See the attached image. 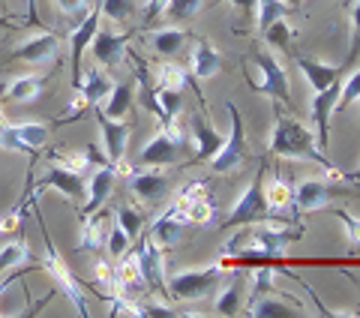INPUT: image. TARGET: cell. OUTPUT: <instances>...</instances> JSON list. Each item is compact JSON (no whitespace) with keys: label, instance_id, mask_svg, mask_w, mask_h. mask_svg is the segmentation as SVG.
<instances>
[{"label":"cell","instance_id":"28","mask_svg":"<svg viewBox=\"0 0 360 318\" xmlns=\"http://www.w3.org/2000/svg\"><path fill=\"white\" fill-rule=\"evenodd\" d=\"M213 312L217 315H238V312H243V282H240L238 274H231V282L217 294V300H213Z\"/></svg>","mask_w":360,"mask_h":318},{"label":"cell","instance_id":"14","mask_svg":"<svg viewBox=\"0 0 360 318\" xmlns=\"http://www.w3.org/2000/svg\"><path fill=\"white\" fill-rule=\"evenodd\" d=\"M115 225V213L111 210H94L90 217H82V237H78V249H87V253H103L108 231Z\"/></svg>","mask_w":360,"mask_h":318},{"label":"cell","instance_id":"21","mask_svg":"<svg viewBox=\"0 0 360 318\" xmlns=\"http://www.w3.org/2000/svg\"><path fill=\"white\" fill-rule=\"evenodd\" d=\"M222 70V58L219 51L213 49L207 39H198L195 49H193V58H189V75L195 78V82H207Z\"/></svg>","mask_w":360,"mask_h":318},{"label":"cell","instance_id":"35","mask_svg":"<svg viewBox=\"0 0 360 318\" xmlns=\"http://www.w3.org/2000/svg\"><path fill=\"white\" fill-rule=\"evenodd\" d=\"M205 6V0H168L162 18H172V21H184V18H195Z\"/></svg>","mask_w":360,"mask_h":318},{"label":"cell","instance_id":"25","mask_svg":"<svg viewBox=\"0 0 360 318\" xmlns=\"http://www.w3.org/2000/svg\"><path fill=\"white\" fill-rule=\"evenodd\" d=\"M189 39L186 30L180 27H162V30H153L148 37V45L153 54H162V58H174V54L184 51V45Z\"/></svg>","mask_w":360,"mask_h":318},{"label":"cell","instance_id":"24","mask_svg":"<svg viewBox=\"0 0 360 318\" xmlns=\"http://www.w3.org/2000/svg\"><path fill=\"white\" fill-rule=\"evenodd\" d=\"M132 102H135V87L129 82H117L115 87H111V94L99 102V111L108 117H115V120H123L132 111Z\"/></svg>","mask_w":360,"mask_h":318},{"label":"cell","instance_id":"3","mask_svg":"<svg viewBox=\"0 0 360 318\" xmlns=\"http://www.w3.org/2000/svg\"><path fill=\"white\" fill-rule=\"evenodd\" d=\"M229 117H231V129L225 135V141L217 153L210 156V168L217 174H225V172H234L240 168L246 159H250V141H246V127H243V117H240V108L229 102Z\"/></svg>","mask_w":360,"mask_h":318},{"label":"cell","instance_id":"38","mask_svg":"<svg viewBox=\"0 0 360 318\" xmlns=\"http://www.w3.org/2000/svg\"><path fill=\"white\" fill-rule=\"evenodd\" d=\"M345 106H360V66L342 82V94H340V102H336V111Z\"/></svg>","mask_w":360,"mask_h":318},{"label":"cell","instance_id":"19","mask_svg":"<svg viewBox=\"0 0 360 318\" xmlns=\"http://www.w3.org/2000/svg\"><path fill=\"white\" fill-rule=\"evenodd\" d=\"M186 225H193V222H189L186 210H184V208H180V204L174 201L172 208H165L162 217H156V220H153L150 237H153V241L160 243V246H168V243H174V241H177L180 231H184Z\"/></svg>","mask_w":360,"mask_h":318},{"label":"cell","instance_id":"6","mask_svg":"<svg viewBox=\"0 0 360 318\" xmlns=\"http://www.w3.org/2000/svg\"><path fill=\"white\" fill-rule=\"evenodd\" d=\"M270 220V208L264 201V165H258V174L252 180V186H246V192L238 198L234 210L225 217L222 229H240V225H255V222H264Z\"/></svg>","mask_w":360,"mask_h":318},{"label":"cell","instance_id":"20","mask_svg":"<svg viewBox=\"0 0 360 318\" xmlns=\"http://www.w3.org/2000/svg\"><path fill=\"white\" fill-rule=\"evenodd\" d=\"M90 51H94L99 66H115L123 58V51H127V37L115 30H96L94 42H90Z\"/></svg>","mask_w":360,"mask_h":318},{"label":"cell","instance_id":"15","mask_svg":"<svg viewBox=\"0 0 360 318\" xmlns=\"http://www.w3.org/2000/svg\"><path fill=\"white\" fill-rule=\"evenodd\" d=\"M129 189H132V196L139 198V201L153 204L156 198H162V196H165L168 180H165V174L160 172V168L139 165L135 172H129Z\"/></svg>","mask_w":360,"mask_h":318},{"label":"cell","instance_id":"2","mask_svg":"<svg viewBox=\"0 0 360 318\" xmlns=\"http://www.w3.org/2000/svg\"><path fill=\"white\" fill-rule=\"evenodd\" d=\"M37 220H39V229H42V237H45V255H42V270L49 274L51 279H54V286L60 288V294L66 300H70L72 306H75V312L78 315H90V310H87V294H84V282L78 279L75 274H72V267L66 265V261L60 258V253L54 249V243H51V234H49V229H45V222H42V213L37 210Z\"/></svg>","mask_w":360,"mask_h":318},{"label":"cell","instance_id":"4","mask_svg":"<svg viewBox=\"0 0 360 318\" xmlns=\"http://www.w3.org/2000/svg\"><path fill=\"white\" fill-rule=\"evenodd\" d=\"M222 267L207 265V267H193V270H180V274L168 276V298L172 300H201L219 286Z\"/></svg>","mask_w":360,"mask_h":318},{"label":"cell","instance_id":"41","mask_svg":"<svg viewBox=\"0 0 360 318\" xmlns=\"http://www.w3.org/2000/svg\"><path fill=\"white\" fill-rule=\"evenodd\" d=\"M201 198H213V192L207 189L205 180H189V184L180 186V192H177V204H193Z\"/></svg>","mask_w":360,"mask_h":318},{"label":"cell","instance_id":"30","mask_svg":"<svg viewBox=\"0 0 360 318\" xmlns=\"http://www.w3.org/2000/svg\"><path fill=\"white\" fill-rule=\"evenodd\" d=\"M25 261H27V241H25V234L18 231L15 241H9V243L0 246V276L13 274L18 265H25Z\"/></svg>","mask_w":360,"mask_h":318},{"label":"cell","instance_id":"42","mask_svg":"<svg viewBox=\"0 0 360 318\" xmlns=\"http://www.w3.org/2000/svg\"><path fill=\"white\" fill-rule=\"evenodd\" d=\"M276 267H258L255 270V282H252V291H250V300L252 298H262V294H270V291H276Z\"/></svg>","mask_w":360,"mask_h":318},{"label":"cell","instance_id":"17","mask_svg":"<svg viewBox=\"0 0 360 318\" xmlns=\"http://www.w3.org/2000/svg\"><path fill=\"white\" fill-rule=\"evenodd\" d=\"M295 63H297V70L307 75V82H309V87L315 90V94H321V90H328L330 84L340 82V78H345L348 66H352L348 61L330 66V63H319V61H309V58H297Z\"/></svg>","mask_w":360,"mask_h":318},{"label":"cell","instance_id":"37","mask_svg":"<svg viewBox=\"0 0 360 318\" xmlns=\"http://www.w3.org/2000/svg\"><path fill=\"white\" fill-rule=\"evenodd\" d=\"M321 210L333 213V217L342 222L348 241H352L354 246H360V217H354V213H348V210H342V208H330V204H328V208H321Z\"/></svg>","mask_w":360,"mask_h":318},{"label":"cell","instance_id":"46","mask_svg":"<svg viewBox=\"0 0 360 318\" xmlns=\"http://www.w3.org/2000/svg\"><path fill=\"white\" fill-rule=\"evenodd\" d=\"M54 6H58L63 15H78V13H84L87 0H54Z\"/></svg>","mask_w":360,"mask_h":318},{"label":"cell","instance_id":"16","mask_svg":"<svg viewBox=\"0 0 360 318\" xmlns=\"http://www.w3.org/2000/svg\"><path fill=\"white\" fill-rule=\"evenodd\" d=\"M115 180H117V168L115 165H99L94 174L87 180V201L82 204V217H90L94 210H99L103 204L108 201L111 189H115Z\"/></svg>","mask_w":360,"mask_h":318},{"label":"cell","instance_id":"51","mask_svg":"<svg viewBox=\"0 0 360 318\" xmlns=\"http://www.w3.org/2000/svg\"><path fill=\"white\" fill-rule=\"evenodd\" d=\"M348 180H360V168H357V172H354V174H348Z\"/></svg>","mask_w":360,"mask_h":318},{"label":"cell","instance_id":"7","mask_svg":"<svg viewBox=\"0 0 360 318\" xmlns=\"http://www.w3.org/2000/svg\"><path fill=\"white\" fill-rule=\"evenodd\" d=\"M252 58L258 63V70H262V84H255L258 94L270 96L274 102H283V106H291V87H288V75L283 70V63H279L274 54L264 51V49H255Z\"/></svg>","mask_w":360,"mask_h":318},{"label":"cell","instance_id":"13","mask_svg":"<svg viewBox=\"0 0 360 318\" xmlns=\"http://www.w3.org/2000/svg\"><path fill=\"white\" fill-rule=\"evenodd\" d=\"M60 45H58V37L49 30L42 33H33L30 39H25L18 45V49H13V54L9 58L18 61V63H30V66H42V63H51L54 58H58Z\"/></svg>","mask_w":360,"mask_h":318},{"label":"cell","instance_id":"43","mask_svg":"<svg viewBox=\"0 0 360 318\" xmlns=\"http://www.w3.org/2000/svg\"><path fill=\"white\" fill-rule=\"evenodd\" d=\"M18 208H21V210H15V213H9V217L0 220V234H13V231H21V220H25V213H27V210H25L27 204L21 201Z\"/></svg>","mask_w":360,"mask_h":318},{"label":"cell","instance_id":"44","mask_svg":"<svg viewBox=\"0 0 360 318\" xmlns=\"http://www.w3.org/2000/svg\"><path fill=\"white\" fill-rule=\"evenodd\" d=\"M165 6H168V0H144V9H141V18H144V25H153L156 18H162Z\"/></svg>","mask_w":360,"mask_h":318},{"label":"cell","instance_id":"8","mask_svg":"<svg viewBox=\"0 0 360 318\" xmlns=\"http://www.w3.org/2000/svg\"><path fill=\"white\" fill-rule=\"evenodd\" d=\"M345 192H348V186H333L330 180L307 177L291 192V208H295V213H315V210L328 208L333 196H345Z\"/></svg>","mask_w":360,"mask_h":318},{"label":"cell","instance_id":"49","mask_svg":"<svg viewBox=\"0 0 360 318\" xmlns=\"http://www.w3.org/2000/svg\"><path fill=\"white\" fill-rule=\"evenodd\" d=\"M283 4H285L288 9H300V6H303V0H283Z\"/></svg>","mask_w":360,"mask_h":318},{"label":"cell","instance_id":"29","mask_svg":"<svg viewBox=\"0 0 360 318\" xmlns=\"http://www.w3.org/2000/svg\"><path fill=\"white\" fill-rule=\"evenodd\" d=\"M156 117H160L162 127L174 123L180 108H184V90H174V87H156Z\"/></svg>","mask_w":360,"mask_h":318},{"label":"cell","instance_id":"39","mask_svg":"<svg viewBox=\"0 0 360 318\" xmlns=\"http://www.w3.org/2000/svg\"><path fill=\"white\" fill-rule=\"evenodd\" d=\"M129 246H132V237L115 222V225H111V231H108V241H105L108 255H111V258H120L123 253H129Z\"/></svg>","mask_w":360,"mask_h":318},{"label":"cell","instance_id":"22","mask_svg":"<svg viewBox=\"0 0 360 318\" xmlns=\"http://www.w3.org/2000/svg\"><path fill=\"white\" fill-rule=\"evenodd\" d=\"M193 141H195V153H193L195 163H205V159H210V156L222 147L225 135L213 129V123H210L205 115H198V117L193 120Z\"/></svg>","mask_w":360,"mask_h":318},{"label":"cell","instance_id":"10","mask_svg":"<svg viewBox=\"0 0 360 318\" xmlns=\"http://www.w3.org/2000/svg\"><path fill=\"white\" fill-rule=\"evenodd\" d=\"M45 189H58L60 196H66L72 204H84V189H87V184H84V174H78V172H72V168L54 163V165L49 168V174L39 180L37 192H30V196L39 198Z\"/></svg>","mask_w":360,"mask_h":318},{"label":"cell","instance_id":"9","mask_svg":"<svg viewBox=\"0 0 360 318\" xmlns=\"http://www.w3.org/2000/svg\"><path fill=\"white\" fill-rule=\"evenodd\" d=\"M135 255H139V265H141V274H144V282H148V288L160 291L168 298V276H165V255H162V246L153 241L150 231L144 234L141 231V241L135 246Z\"/></svg>","mask_w":360,"mask_h":318},{"label":"cell","instance_id":"26","mask_svg":"<svg viewBox=\"0 0 360 318\" xmlns=\"http://www.w3.org/2000/svg\"><path fill=\"white\" fill-rule=\"evenodd\" d=\"M291 192H295V186L285 184V177L279 172H274L270 180H264V201L270 208V217H276V213L291 208Z\"/></svg>","mask_w":360,"mask_h":318},{"label":"cell","instance_id":"34","mask_svg":"<svg viewBox=\"0 0 360 318\" xmlns=\"http://www.w3.org/2000/svg\"><path fill=\"white\" fill-rule=\"evenodd\" d=\"M262 37H264V42L270 45V49L285 51L288 45H291V39H295V30H291V25H288L285 18H276L274 25H270V27L262 33Z\"/></svg>","mask_w":360,"mask_h":318},{"label":"cell","instance_id":"32","mask_svg":"<svg viewBox=\"0 0 360 318\" xmlns=\"http://www.w3.org/2000/svg\"><path fill=\"white\" fill-rule=\"evenodd\" d=\"M285 15H288V6L283 4V0H258V9H255V27L264 33L276 18H285Z\"/></svg>","mask_w":360,"mask_h":318},{"label":"cell","instance_id":"18","mask_svg":"<svg viewBox=\"0 0 360 318\" xmlns=\"http://www.w3.org/2000/svg\"><path fill=\"white\" fill-rule=\"evenodd\" d=\"M283 300H295L288 298L283 291H270V294H262V298H252L246 300V315H255V318H297L303 312V306H285Z\"/></svg>","mask_w":360,"mask_h":318},{"label":"cell","instance_id":"36","mask_svg":"<svg viewBox=\"0 0 360 318\" xmlns=\"http://www.w3.org/2000/svg\"><path fill=\"white\" fill-rule=\"evenodd\" d=\"M115 222H117L120 229L132 237V241H135V237H141V231H144V217H141L139 210L127 208V204H123V208L115 213Z\"/></svg>","mask_w":360,"mask_h":318},{"label":"cell","instance_id":"1","mask_svg":"<svg viewBox=\"0 0 360 318\" xmlns=\"http://www.w3.org/2000/svg\"><path fill=\"white\" fill-rule=\"evenodd\" d=\"M267 151L276 159H309V163L321 165L333 180H348L328 159V153L319 151L315 132L307 127V123L288 117V111H276L274 129H270V139H267Z\"/></svg>","mask_w":360,"mask_h":318},{"label":"cell","instance_id":"50","mask_svg":"<svg viewBox=\"0 0 360 318\" xmlns=\"http://www.w3.org/2000/svg\"><path fill=\"white\" fill-rule=\"evenodd\" d=\"M0 27L9 30V27H15V21H9V18H0Z\"/></svg>","mask_w":360,"mask_h":318},{"label":"cell","instance_id":"48","mask_svg":"<svg viewBox=\"0 0 360 318\" xmlns=\"http://www.w3.org/2000/svg\"><path fill=\"white\" fill-rule=\"evenodd\" d=\"M27 15H30V21L37 18V0H27Z\"/></svg>","mask_w":360,"mask_h":318},{"label":"cell","instance_id":"47","mask_svg":"<svg viewBox=\"0 0 360 318\" xmlns=\"http://www.w3.org/2000/svg\"><path fill=\"white\" fill-rule=\"evenodd\" d=\"M231 9H238L243 18H255V9H258V0H229Z\"/></svg>","mask_w":360,"mask_h":318},{"label":"cell","instance_id":"33","mask_svg":"<svg viewBox=\"0 0 360 318\" xmlns=\"http://www.w3.org/2000/svg\"><path fill=\"white\" fill-rule=\"evenodd\" d=\"M15 127V132H18V139L25 141L33 153L39 151V147H45V141H49V127L45 123H13Z\"/></svg>","mask_w":360,"mask_h":318},{"label":"cell","instance_id":"45","mask_svg":"<svg viewBox=\"0 0 360 318\" xmlns=\"http://www.w3.org/2000/svg\"><path fill=\"white\" fill-rule=\"evenodd\" d=\"M352 21H354V45H352V54H348V63H354V61L360 58V0L354 4Z\"/></svg>","mask_w":360,"mask_h":318},{"label":"cell","instance_id":"12","mask_svg":"<svg viewBox=\"0 0 360 318\" xmlns=\"http://www.w3.org/2000/svg\"><path fill=\"white\" fill-rule=\"evenodd\" d=\"M96 123H99V135H103V144H105V153H108V163L117 168H123V156H127V144H129V132L132 127L127 120H115L96 111Z\"/></svg>","mask_w":360,"mask_h":318},{"label":"cell","instance_id":"23","mask_svg":"<svg viewBox=\"0 0 360 318\" xmlns=\"http://www.w3.org/2000/svg\"><path fill=\"white\" fill-rule=\"evenodd\" d=\"M0 87H4L0 94H4L6 102H18V106H25V102H33L42 94L45 75H21V78H13V82L0 84Z\"/></svg>","mask_w":360,"mask_h":318},{"label":"cell","instance_id":"11","mask_svg":"<svg viewBox=\"0 0 360 318\" xmlns=\"http://www.w3.org/2000/svg\"><path fill=\"white\" fill-rule=\"evenodd\" d=\"M99 18H103V13L99 9H90L87 15H82V25H78L72 30L70 37V49H72V90L82 87V75H84V51L90 49V42H94L96 30H99Z\"/></svg>","mask_w":360,"mask_h":318},{"label":"cell","instance_id":"5","mask_svg":"<svg viewBox=\"0 0 360 318\" xmlns=\"http://www.w3.org/2000/svg\"><path fill=\"white\" fill-rule=\"evenodd\" d=\"M186 141H189V135L184 132V127H177V120L168 123V127H160L150 135V141L141 147L139 165H150V168L172 165V163H177V156L186 147Z\"/></svg>","mask_w":360,"mask_h":318},{"label":"cell","instance_id":"27","mask_svg":"<svg viewBox=\"0 0 360 318\" xmlns=\"http://www.w3.org/2000/svg\"><path fill=\"white\" fill-rule=\"evenodd\" d=\"M111 87H115V82H111L103 70H87L82 75V87H78V90H82L87 108H94V106H99V102L111 94Z\"/></svg>","mask_w":360,"mask_h":318},{"label":"cell","instance_id":"31","mask_svg":"<svg viewBox=\"0 0 360 318\" xmlns=\"http://www.w3.org/2000/svg\"><path fill=\"white\" fill-rule=\"evenodd\" d=\"M153 78H156V87H174V90L193 87V82H195L180 63H160V70H156Z\"/></svg>","mask_w":360,"mask_h":318},{"label":"cell","instance_id":"40","mask_svg":"<svg viewBox=\"0 0 360 318\" xmlns=\"http://www.w3.org/2000/svg\"><path fill=\"white\" fill-rule=\"evenodd\" d=\"M99 13H103L108 21H115V25H123L132 13V0H103Z\"/></svg>","mask_w":360,"mask_h":318}]
</instances>
